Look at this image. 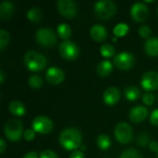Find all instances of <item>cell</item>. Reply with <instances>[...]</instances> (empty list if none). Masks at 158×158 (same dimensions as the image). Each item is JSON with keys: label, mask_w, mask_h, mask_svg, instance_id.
I'll return each mask as SVG.
<instances>
[{"label": "cell", "mask_w": 158, "mask_h": 158, "mask_svg": "<svg viewBox=\"0 0 158 158\" xmlns=\"http://www.w3.org/2000/svg\"><path fill=\"white\" fill-rule=\"evenodd\" d=\"M82 135L81 132L75 128H67L61 131L59 136V143L61 146L68 150H76L81 145Z\"/></svg>", "instance_id": "cell-1"}, {"label": "cell", "mask_w": 158, "mask_h": 158, "mask_svg": "<svg viewBox=\"0 0 158 158\" xmlns=\"http://www.w3.org/2000/svg\"><path fill=\"white\" fill-rule=\"evenodd\" d=\"M96 143H97V146L101 149V150H108L111 146V140L110 138L106 135V134H101L98 136L97 140H96Z\"/></svg>", "instance_id": "cell-23"}, {"label": "cell", "mask_w": 158, "mask_h": 158, "mask_svg": "<svg viewBox=\"0 0 158 158\" xmlns=\"http://www.w3.org/2000/svg\"><path fill=\"white\" fill-rule=\"evenodd\" d=\"M45 79L49 83L59 84L65 79V74L63 70L57 67H51L47 69L45 73Z\"/></svg>", "instance_id": "cell-13"}, {"label": "cell", "mask_w": 158, "mask_h": 158, "mask_svg": "<svg viewBox=\"0 0 158 158\" xmlns=\"http://www.w3.org/2000/svg\"><path fill=\"white\" fill-rule=\"evenodd\" d=\"M23 132V124L18 118H11L6 122L4 133L6 139L11 142H18Z\"/></svg>", "instance_id": "cell-4"}, {"label": "cell", "mask_w": 158, "mask_h": 158, "mask_svg": "<svg viewBox=\"0 0 158 158\" xmlns=\"http://www.w3.org/2000/svg\"><path fill=\"white\" fill-rule=\"evenodd\" d=\"M129 31V25L126 23H118L115 26L113 32L117 37H122L124 35H126Z\"/></svg>", "instance_id": "cell-25"}, {"label": "cell", "mask_w": 158, "mask_h": 158, "mask_svg": "<svg viewBox=\"0 0 158 158\" xmlns=\"http://www.w3.org/2000/svg\"><path fill=\"white\" fill-rule=\"evenodd\" d=\"M119 158H143L142 155L135 149L133 148H129L125 150L121 155Z\"/></svg>", "instance_id": "cell-29"}, {"label": "cell", "mask_w": 158, "mask_h": 158, "mask_svg": "<svg viewBox=\"0 0 158 158\" xmlns=\"http://www.w3.org/2000/svg\"><path fill=\"white\" fill-rule=\"evenodd\" d=\"M157 14H158V7H157Z\"/></svg>", "instance_id": "cell-41"}, {"label": "cell", "mask_w": 158, "mask_h": 158, "mask_svg": "<svg viewBox=\"0 0 158 158\" xmlns=\"http://www.w3.org/2000/svg\"><path fill=\"white\" fill-rule=\"evenodd\" d=\"M115 137L122 144L130 143L133 138V130L126 122H119L115 128Z\"/></svg>", "instance_id": "cell-6"}, {"label": "cell", "mask_w": 158, "mask_h": 158, "mask_svg": "<svg viewBox=\"0 0 158 158\" xmlns=\"http://www.w3.org/2000/svg\"><path fill=\"white\" fill-rule=\"evenodd\" d=\"M32 130L40 134H48L53 131L54 124L53 121L45 116L36 117L31 123Z\"/></svg>", "instance_id": "cell-8"}, {"label": "cell", "mask_w": 158, "mask_h": 158, "mask_svg": "<svg viewBox=\"0 0 158 158\" xmlns=\"http://www.w3.org/2000/svg\"><path fill=\"white\" fill-rule=\"evenodd\" d=\"M117 12V5L111 0H101L94 4V13L100 19H108Z\"/></svg>", "instance_id": "cell-3"}, {"label": "cell", "mask_w": 158, "mask_h": 158, "mask_svg": "<svg viewBox=\"0 0 158 158\" xmlns=\"http://www.w3.org/2000/svg\"><path fill=\"white\" fill-rule=\"evenodd\" d=\"M24 63L29 70L36 72L41 71L45 68L47 60L44 55L36 51L31 50L26 52L24 56Z\"/></svg>", "instance_id": "cell-2"}, {"label": "cell", "mask_w": 158, "mask_h": 158, "mask_svg": "<svg viewBox=\"0 0 158 158\" xmlns=\"http://www.w3.org/2000/svg\"><path fill=\"white\" fill-rule=\"evenodd\" d=\"M144 50L147 55L151 56H158V38L157 37H150L146 40L144 44Z\"/></svg>", "instance_id": "cell-18"}, {"label": "cell", "mask_w": 158, "mask_h": 158, "mask_svg": "<svg viewBox=\"0 0 158 158\" xmlns=\"http://www.w3.org/2000/svg\"><path fill=\"white\" fill-rule=\"evenodd\" d=\"M58 12L65 18L71 19L76 16L77 5L72 0H58L56 2Z\"/></svg>", "instance_id": "cell-10"}, {"label": "cell", "mask_w": 158, "mask_h": 158, "mask_svg": "<svg viewBox=\"0 0 158 158\" xmlns=\"http://www.w3.org/2000/svg\"><path fill=\"white\" fill-rule=\"evenodd\" d=\"M8 109H9V111H10L11 114H13V115H15L17 117H21L26 112V109H25L24 105L20 101H18V100L12 101L9 104Z\"/></svg>", "instance_id": "cell-20"}, {"label": "cell", "mask_w": 158, "mask_h": 158, "mask_svg": "<svg viewBox=\"0 0 158 158\" xmlns=\"http://www.w3.org/2000/svg\"><path fill=\"white\" fill-rule=\"evenodd\" d=\"M23 136H24V139H25L26 141L31 142V141L34 140V138H35V131H34L33 130L28 129V130H26V131H24Z\"/></svg>", "instance_id": "cell-33"}, {"label": "cell", "mask_w": 158, "mask_h": 158, "mask_svg": "<svg viewBox=\"0 0 158 158\" xmlns=\"http://www.w3.org/2000/svg\"><path fill=\"white\" fill-rule=\"evenodd\" d=\"M58 51L60 56L67 60H75L80 55L78 45L69 40H66L59 44Z\"/></svg>", "instance_id": "cell-7"}, {"label": "cell", "mask_w": 158, "mask_h": 158, "mask_svg": "<svg viewBox=\"0 0 158 158\" xmlns=\"http://www.w3.org/2000/svg\"><path fill=\"white\" fill-rule=\"evenodd\" d=\"M6 148V143L4 141V139H0V153L4 154Z\"/></svg>", "instance_id": "cell-38"}, {"label": "cell", "mask_w": 158, "mask_h": 158, "mask_svg": "<svg viewBox=\"0 0 158 158\" xmlns=\"http://www.w3.org/2000/svg\"><path fill=\"white\" fill-rule=\"evenodd\" d=\"M91 37L96 42H103L107 37V31L105 26L101 24H94L90 30Z\"/></svg>", "instance_id": "cell-16"}, {"label": "cell", "mask_w": 158, "mask_h": 158, "mask_svg": "<svg viewBox=\"0 0 158 158\" xmlns=\"http://www.w3.org/2000/svg\"><path fill=\"white\" fill-rule=\"evenodd\" d=\"M143 101L147 106H152L155 102V95L152 93H145L143 96Z\"/></svg>", "instance_id": "cell-31"}, {"label": "cell", "mask_w": 158, "mask_h": 158, "mask_svg": "<svg viewBox=\"0 0 158 158\" xmlns=\"http://www.w3.org/2000/svg\"><path fill=\"white\" fill-rule=\"evenodd\" d=\"M9 33L5 30L2 29L0 31V50L3 51L5 49V47L7 46L8 43H9Z\"/></svg>", "instance_id": "cell-28"}, {"label": "cell", "mask_w": 158, "mask_h": 158, "mask_svg": "<svg viewBox=\"0 0 158 158\" xmlns=\"http://www.w3.org/2000/svg\"><path fill=\"white\" fill-rule=\"evenodd\" d=\"M124 95L125 97L130 101H136L141 96V91L137 86H128L124 90Z\"/></svg>", "instance_id": "cell-21"}, {"label": "cell", "mask_w": 158, "mask_h": 158, "mask_svg": "<svg viewBox=\"0 0 158 158\" xmlns=\"http://www.w3.org/2000/svg\"><path fill=\"white\" fill-rule=\"evenodd\" d=\"M4 81H5V73H4V71L1 69V70H0V83L3 84Z\"/></svg>", "instance_id": "cell-40"}, {"label": "cell", "mask_w": 158, "mask_h": 158, "mask_svg": "<svg viewBox=\"0 0 158 158\" xmlns=\"http://www.w3.org/2000/svg\"><path fill=\"white\" fill-rule=\"evenodd\" d=\"M28 83L32 89H39L43 85V79L38 75H31L28 79Z\"/></svg>", "instance_id": "cell-27"}, {"label": "cell", "mask_w": 158, "mask_h": 158, "mask_svg": "<svg viewBox=\"0 0 158 158\" xmlns=\"http://www.w3.org/2000/svg\"><path fill=\"white\" fill-rule=\"evenodd\" d=\"M116 49L115 47L110 44H105L100 48V53L105 57H111L115 55Z\"/></svg>", "instance_id": "cell-26"}, {"label": "cell", "mask_w": 158, "mask_h": 158, "mask_svg": "<svg viewBox=\"0 0 158 158\" xmlns=\"http://www.w3.org/2000/svg\"><path fill=\"white\" fill-rule=\"evenodd\" d=\"M131 18L137 22H143L147 19L149 16V9L144 3L138 2L131 6Z\"/></svg>", "instance_id": "cell-11"}, {"label": "cell", "mask_w": 158, "mask_h": 158, "mask_svg": "<svg viewBox=\"0 0 158 158\" xmlns=\"http://www.w3.org/2000/svg\"><path fill=\"white\" fill-rule=\"evenodd\" d=\"M138 32L139 34L143 37V38H145V39H149L150 38V35L152 33V31H151V28L147 25H142L139 29H138Z\"/></svg>", "instance_id": "cell-30"}, {"label": "cell", "mask_w": 158, "mask_h": 158, "mask_svg": "<svg viewBox=\"0 0 158 158\" xmlns=\"http://www.w3.org/2000/svg\"><path fill=\"white\" fill-rule=\"evenodd\" d=\"M120 99V92L117 87L107 88L103 94V100L107 106L116 105Z\"/></svg>", "instance_id": "cell-15"}, {"label": "cell", "mask_w": 158, "mask_h": 158, "mask_svg": "<svg viewBox=\"0 0 158 158\" xmlns=\"http://www.w3.org/2000/svg\"><path fill=\"white\" fill-rule=\"evenodd\" d=\"M113 70V64L109 60L101 61L96 67V72L100 77H107Z\"/></svg>", "instance_id": "cell-19"}, {"label": "cell", "mask_w": 158, "mask_h": 158, "mask_svg": "<svg viewBox=\"0 0 158 158\" xmlns=\"http://www.w3.org/2000/svg\"><path fill=\"white\" fill-rule=\"evenodd\" d=\"M15 12L14 5L9 1H3L0 4V18L2 19H10Z\"/></svg>", "instance_id": "cell-17"}, {"label": "cell", "mask_w": 158, "mask_h": 158, "mask_svg": "<svg viewBox=\"0 0 158 158\" xmlns=\"http://www.w3.org/2000/svg\"><path fill=\"white\" fill-rule=\"evenodd\" d=\"M69 158H85V156H84V154L81 151H74L70 155Z\"/></svg>", "instance_id": "cell-36"}, {"label": "cell", "mask_w": 158, "mask_h": 158, "mask_svg": "<svg viewBox=\"0 0 158 158\" xmlns=\"http://www.w3.org/2000/svg\"><path fill=\"white\" fill-rule=\"evenodd\" d=\"M23 158H38V155L35 152H29L23 156Z\"/></svg>", "instance_id": "cell-39"}, {"label": "cell", "mask_w": 158, "mask_h": 158, "mask_svg": "<svg viewBox=\"0 0 158 158\" xmlns=\"http://www.w3.org/2000/svg\"><path fill=\"white\" fill-rule=\"evenodd\" d=\"M150 121L153 125L158 126V108L154 110L150 115Z\"/></svg>", "instance_id": "cell-35"}, {"label": "cell", "mask_w": 158, "mask_h": 158, "mask_svg": "<svg viewBox=\"0 0 158 158\" xmlns=\"http://www.w3.org/2000/svg\"><path fill=\"white\" fill-rule=\"evenodd\" d=\"M27 18L32 23H39L43 19V12L39 7L33 6V7H31V9L28 10Z\"/></svg>", "instance_id": "cell-22"}, {"label": "cell", "mask_w": 158, "mask_h": 158, "mask_svg": "<svg viewBox=\"0 0 158 158\" xmlns=\"http://www.w3.org/2000/svg\"><path fill=\"white\" fill-rule=\"evenodd\" d=\"M148 117V110L143 106H137L131 109L129 113L130 119L134 123H140L146 119Z\"/></svg>", "instance_id": "cell-14"}, {"label": "cell", "mask_w": 158, "mask_h": 158, "mask_svg": "<svg viewBox=\"0 0 158 158\" xmlns=\"http://www.w3.org/2000/svg\"><path fill=\"white\" fill-rule=\"evenodd\" d=\"M141 85L145 91H155L158 89V72L149 71L143 74L141 80Z\"/></svg>", "instance_id": "cell-12"}, {"label": "cell", "mask_w": 158, "mask_h": 158, "mask_svg": "<svg viewBox=\"0 0 158 158\" xmlns=\"http://www.w3.org/2000/svg\"><path fill=\"white\" fill-rule=\"evenodd\" d=\"M35 40L42 46L51 47L54 46L56 43V35L52 29L44 27L36 31Z\"/></svg>", "instance_id": "cell-5"}, {"label": "cell", "mask_w": 158, "mask_h": 158, "mask_svg": "<svg viewBox=\"0 0 158 158\" xmlns=\"http://www.w3.org/2000/svg\"><path fill=\"white\" fill-rule=\"evenodd\" d=\"M56 31H57L58 36L60 38H62V39H66L67 40L71 35V28L67 23H61V24H59L57 26V28H56Z\"/></svg>", "instance_id": "cell-24"}, {"label": "cell", "mask_w": 158, "mask_h": 158, "mask_svg": "<svg viewBox=\"0 0 158 158\" xmlns=\"http://www.w3.org/2000/svg\"><path fill=\"white\" fill-rule=\"evenodd\" d=\"M149 148L153 152H157L158 153V143L156 141H152L149 143Z\"/></svg>", "instance_id": "cell-37"}, {"label": "cell", "mask_w": 158, "mask_h": 158, "mask_svg": "<svg viewBox=\"0 0 158 158\" xmlns=\"http://www.w3.org/2000/svg\"><path fill=\"white\" fill-rule=\"evenodd\" d=\"M157 158H158V153H157Z\"/></svg>", "instance_id": "cell-42"}, {"label": "cell", "mask_w": 158, "mask_h": 158, "mask_svg": "<svg viewBox=\"0 0 158 158\" xmlns=\"http://www.w3.org/2000/svg\"><path fill=\"white\" fill-rule=\"evenodd\" d=\"M149 140H150V136L148 134H146L145 132L144 133H142L139 138H138V143L142 146H145L148 144L149 143Z\"/></svg>", "instance_id": "cell-32"}, {"label": "cell", "mask_w": 158, "mask_h": 158, "mask_svg": "<svg viewBox=\"0 0 158 158\" xmlns=\"http://www.w3.org/2000/svg\"><path fill=\"white\" fill-rule=\"evenodd\" d=\"M134 63H135L134 56L131 53L127 52V51L120 52L114 58V64L116 65V67L122 70L131 69Z\"/></svg>", "instance_id": "cell-9"}, {"label": "cell", "mask_w": 158, "mask_h": 158, "mask_svg": "<svg viewBox=\"0 0 158 158\" xmlns=\"http://www.w3.org/2000/svg\"><path fill=\"white\" fill-rule=\"evenodd\" d=\"M40 158H59L58 156L51 151V150H46V151H44L40 154Z\"/></svg>", "instance_id": "cell-34"}]
</instances>
